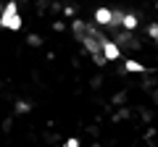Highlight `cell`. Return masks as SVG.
<instances>
[{
  "instance_id": "1",
  "label": "cell",
  "mask_w": 158,
  "mask_h": 147,
  "mask_svg": "<svg viewBox=\"0 0 158 147\" xmlns=\"http://www.w3.org/2000/svg\"><path fill=\"white\" fill-rule=\"evenodd\" d=\"M71 29H74V37L85 45V50H90V55L95 58V63H106L103 61V42H106V37L95 26H90L85 21H74Z\"/></svg>"
},
{
  "instance_id": "2",
  "label": "cell",
  "mask_w": 158,
  "mask_h": 147,
  "mask_svg": "<svg viewBox=\"0 0 158 147\" xmlns=\"http://www.w3.org/2000/svg\"><path fill=\"white\" fill-rule=\"evenodd\" d=\"M0 26L3 29H11V32H16V29H21V16H19V6L16 3H8L6 8H3V13H0Z\"/></svg>"
},
{
  "instance_id": "3",
  "label": "cell",
  "mask_w": 158,
  "mask_h": 147,
  "mask_svg": "<svg viewBox=\"0 0 158 147\" xmlns=\"http://www.w3.org/2000/svg\"><path fill=\"white\" fill-rule=\"evenodd\" d=\"M121 18H124V13L116 8H98L95 11V21L100 26H121Z\"/></svg>"
},
{
  "instance_id": "4",
  "label": "cell",
  "mask_w": 158,
  "mask_h": 147,
  "mask_svg": "<svg viewBox=\"0 0 158 147\" xmlns=\"http://www.w3.org/2000/svg\"><path fill=\"white\" fill-rule=\"evenodd\" d=\"M118 55H121V50H118L116 42H111V40L103 42V61H116Z\"/></svg>"
},
{
  "instance_id": "5",
  "label": "cell",
  "mask_w": 158,
  "mask_h": 147,
  "mask_svg": "<svg viewBox=\"0 0 158 147\" xmlns=\"http://www.w3.org/2000/svg\"><path fill=\"white\" fill-rule=\"evenodd\" d=\"M121 26L129 29V32H132V29H137V16H135V13H124V18H121Z\"/></svg>"
},
{
  "instance_id": "6",
  "label": "cell",
  "mask_w": 158,
  "mask_h": 147,
  "mask_svg": "<svg viewBox=\"0 0 158 147\" xmlns=\"http://www.w3.org/2000/svg\"><path fill=\"white\" fill-rule=\"evenodd\" d=\"M124 68H127V71H140V74L145 71V66H142V63H137V61H132V58L124 63Z\"/></svg>"
},
{
  "instance_id": "7",
  "label": "cell",
  "mask_w": 158,
  "mask_h": 147,
  "mask_svg": "<svg viewBox=\"0 0 158 147\" xmlns=\"http://www.w3.org/2000/svg\"><path fill=\"white\" fill-rule=\"evenodd\" d=\"M148 34H150L153 40L158 42V24H150V26H148Z\"/></svg>"
},
{
  "instance_id": "8",
  "label": "cell",
  "mask_w": 158,
  "mask_h": 147,
  "mask_svg": "<svg viewBox=\"0 0 158 147\" xmlns=\"http://www.w3.org/2000/svg\"><path fill=\"white\" fill-rule=\"evenodd\" d=\"M66 147H79V142H77V139H74V137H71V139L66 142Z\"/></svg>"
}]
</instances>
